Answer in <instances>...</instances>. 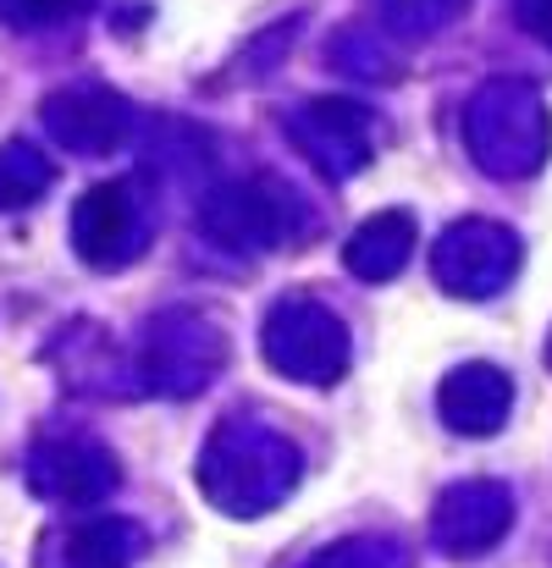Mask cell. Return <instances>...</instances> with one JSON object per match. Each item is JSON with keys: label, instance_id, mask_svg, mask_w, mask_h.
I'll return each instance as SVG.
<instances>
[{"label": "cell", "instance_id": "1", "mask_svg": "<svg viewBox=\"0 0 552 568\" xmlns=\"http://www.w3.org/2000/svg\"><path fill=\"white\" fill-rule=\"evenodd\" d=\"M299 447L254 419V414H238V419H221L199 453V491L221 508V514H238V519H254L277 503H288V491L299 486Z\"/></svg>", "mask_w": 552, "mask_h": 568}, {"label": "cell", "instance_id": "2", "mask_svg": "<svg viewBox=\"0 0 552 568\" xmlns=\"http://www.w3.org/2000/svg\"><path fill=\"white\" fill-rule=\"evenodd\" d=\"M464 144H470L475 166L492 172V178H531V172H542L548 144H552V122L536 83H525V78L486 83L470 100V111H464Z\"/></svg>", "mask_w": 552, "mask_h": 568}, {"label": "cell", "instance_id": "3", "mask_svg": "<svg viewBox=\"0 0 552 568\" xmlns=\"http://www.w3.org/2000/svg\"><path fill=\"white\" fill-rule=\"evenodd\" d=\"M199 221L215 243L243 248V254H265V248H288L310 226V210H304L299 189H288L282 178H243V183H227V189L210 193Z\"/></svg>", "mask_w": 552, "mask_h": 568}, {"label": "cell", "instance_id": "4", "mask_svg": "<svg viewBox=\"0 0 552 568\" xmlns=\"http://www.w3.org/2000/svg\"><path fill=\"white\" fill-rule=\"evenodd\" d=\"M227 365V337L210 315L199 310H167L144 326V343H139V376L150 392H167V397H193L204 392L210 381L221 376Z\"/></svg>", "mask_w": 552, "mask_h": 568}, {"label": "cell", "instance_id": "5", "mask_svg": "<svg viewBox=\"0 0 552 568\" xmlns=\"http://www.w3.org/2000/svg\"><path fill=\"white\" fill-rule=\"evenodd\" d=\"M265 359L288 381L332 386L349 371V332H343L338 310H327L321 298L293 293L265 315Z\"/></svg>", "mask_w": 552, "mask_h": 568}, {"label": "cell", "instance_id": "6", "mask_svg": "<svg viewBox=\"0 0 552 568\" xmlns=\"http://www.w3.org/2000/svg\"><path fill=\"white\" fill-rule=\"evenodd\" d=\"M155 237V210H150V193L139 189L133 178H117V183H100L78 199L72 210V243H78V260L94 265V271H122L133 265Z\"/></svg>", "mask_w": 552, "mask_h": 568}, {"label": "cell", "instance_id": "7", "mask_svg": "<svg viewBox=\"0 0 552 568\" xmlns=\"http://www.w3.org/2000/svg\"><path fill=\"white\" fill-rule=\"evenodd\" d=\"M520 265H525L520 232L498 221H459L431 248V271L453 298H492L520 276Z\"/></svg>", "mask_w": 552, "mask_h": 568}, {"label": "cell", "instance_id": "8", "mask_svg": "<svg viewBox=\"0 0 552 568\" xmlns=\"http://www.w3.org/2000/svg\"><path fill=\"white\" fill-rule=\"evenodd\" d=\"M28 491L56 508H100L117 491V458L83 436L39 442L28 453Z\"/></svg>", "mask_w": 552, "mask_h": 568}, {"label": "cell", "instance_id": "9", "mask_svg": "<svg viewBox=\"0 0 552 568\" xmlns=\"http://www.w3.org/2000/svg\"><path fill=\"white\" fill-rule=\"evenodd\" d=\"M44 133L67 155H111L133 133V105L106 83H72L44 100Z\"/></svg>", "mask_w": 552, "mask_h": 568}, {"label": "cell", "instance_id": "10", "mask_svg": "<svg viewBox=\"0 0 552 568\" xmlns=\"http://www.w3.org/2000/svg\"><path fill=\"white\" fill-rule=\"evenodd\" d=\"M288 139L299 144V155H310L315 172L327 178H354L370 166V116L354 100H310L288 116Z\"/></svg>", "mask_w": 552, "mask_h": 568}, {"label": "cell", "instance_id": "11", "mask_svg": "<svg viewBox=\"0 0 552 568\" xmlns=\"http://www.w3.org/2000/svg\"><path fill=\"white\" fill-rule=\"evenodd\" d=\"M514 525V491L503 480H459L453 491H442L436 514H431V536L442 552L453 558H475L486 547H498Z\"/></svg>", "mask_w": 552, "mask_h": 568}, {"label": "cell", "instance_id": "12", "mask_svg": "<svg viewBox=\"0 0 552 568\" xmlns=\"http://www.w3.org/2000/svg\"><path fill=\"white\" fill-rule=\"evenodd\" d=\"M139 552H144V530L133 519L100 514V519H83L50 536L39 547V568H133Z\"/></svg>", "mask_w": 552, "mask_h": 568}, {"label": "cell", "instance_id": "13", "mask_svg": "<svg viewBox=\"0 0 552 568\" xmlns=\"http://www.w3.org/2000/svg\"><path fill=\"white\" fill-rule=\"evenodd\" d=\"M436 403H442V419L459 436H492V430H503V419L514 408V381L498 365H464L442 381Z\"/></svg>", "mask_w": 552, "mask_h": 568}, {"label": "cell", "instance_id": "14", "mask_svg": "<svg viewBox=\"0 0 552 568\" xmlns=\"http://www.w3.org/2000/svg\"><path fill=\"white\" fill-rule=\"evenodd\" d=\"M409 248H414V215L381 210V215H370L365 226L349 237L343 265H349L360 282H392V276L409 265Z\"/></svg>", "mask_w": 552, "mask_h": 568}, {"label": "cell", "instance_id": "15", "mask_svg": "<svg viewBox=\"0 0 552 568\" xmlns=\"http://www.w3.org/2000/svg\"><path fill=\"white\" fill-rule=\"evenodd\" d=\"M56 183V161L22 139L0 144V215L6 210H28L33 199H44V189Z\"/></svg>", "mask_w": 552, "mask_h": 568}, {"label": "cell", "instance_id": "16", "mask_svg": "<svg viewBox=\"0 0 552 568\" xmlns=\"http://www.w3.org/2000/svg\"><path fill=\"white\" fill-rule=\"evenodd\" d=\"M375 11H381V22H387L392 33L425 39V33L448 28V22L464 11V0H375Z\"/></svg>", "mask_w": 552, "mask_h": 568}, {"label": "cell", "instance_id": "17", "mask_svg": "<svg viewBox=\"0 0 552 568\" xmlns=\"http://www.w3.org/2000/svg\"><path fill=\"white\" fill-rule=\"evenodd\" d=\"M310 568H409V552H403L398 541L365 536V541H343V547L321 552Z\"/></svg>", "mask_w": 552, "mask_h": 568}, {"label": "cell", "instance_id": "18", "mask_svg": "<svg viewBox=\"0 0 552 568\" xmlns=\"http://www.w3.org/2000/svg\"><path fill=\"white\" fill-rule=\"evenodd\" d=\"M94 0H0V11L17 22V28H56V22H72L83 17Z\"/></svg>", "mask_w": 552, "mask_h": 568}, {"label": "cell", "instance_id": "19", "mask_svg": "<svg viewBox=\"0 0 552 568\" xmlns=\"http://www.w3.org/2000/svg\"><path fill=\"white\" fill-rule=\"evenodd\" d=\"M520 17L542 44H552V0H520Z\"/></svg>", "mask_w": 552, "mask_h": 568}]
</instances>
